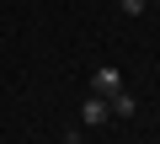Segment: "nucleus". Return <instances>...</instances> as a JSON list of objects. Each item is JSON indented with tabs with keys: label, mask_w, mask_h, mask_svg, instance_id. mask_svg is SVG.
<instances>
[{
	"label": "nucleus",
	"mask_w": 160,
	"mask_h": 144,
	"mask_svg": "<svg viewBox=\"0 0 160 144\" xmlns=\"http://www.w3.org/2000/svg\"><path fill=\"white\" fill-rule=\"evenodd\" d=\"M0 144H6V139H0Z\"/></svg>",
	"instance_id": "7"
},
{
	"label": "nucleus",
	"mask_w": 160,
	"mask_h": 144,
	"mask_svg": "<svg viewBox=\"0 0 160 144\" xmlns=\"http://www.w3.org/2000/svg\"><path fill=\"white\" fill-rule=\"evenodd\" d=\"M118 6H123L128 16H144V6H149V0H118Z\"/></svg>",
	"instance_id": "4"
},
{
	"label": "nucleus",
	"mask_w": 160,
	"mask_h": 144,
	"mask_svg": "<svg viewBox=\"0 0 160 144\" xmlns=\"http://www.w3.org/2000/svg\"><path fill=\"white\" fill-rule=\"evenodd\" d=\"M107 117H112V107H107V96H96V91H91V102L80 107V123H91V128H102Z\"/></svg>",
	"instance_id": "2"
},
{
	"label": "nucleus",
	"mask_w": 160,
	"mask_h": 144,
	"mask_svg": "<svg viewBox=\"0 0 160 144\" xmlns=\"http://www.w3.org/2000/svg\"><path fill=\"white\" fill-rule=\"evenodd\" d=\"M107 107H112V117H133V112H139V102H133L128 91H118V96H107Z\"/></svg>",
	"instance_id": "3"
},
{
	"label": "nucleus",
	"mask_w": 160,
	"mask_h": 144,
	"mask_svg": "<svg viewBox=\"0 0 160 144\" xmlns=\"http://www.w3.org/2000/svg\"><path fill=\"white\" fill-rule=\"evenodd\" d=\"M59 144H80V133H64V139H59Z\"/></svg>",
	"instance_id": "5"
},
{
	"label": "nucleus",
	"mask_w": 160,
	"mask_h": 144,
	"mask_svg": "<svg viewBox=\"0 0 160 144\" xmlns=\"http://www.w3.org/2000/svg\"><path fill=\"white\" fill-rule=\"evenodd\" d=\"M155 6H160V0H155Z\"/></svg>",
	"instance_id": "6"
},
{
	"label": "nucleus",
	"mask_w": 160,
	"mask_h": 144,
	"mask_svg": "<svg viewBox=\"0 0 160 144\" xmlns=\"http://www.w3.org/2000/svg\"><path fill=\"white\" fill-rule=\"evenodd\" d=\"M91 91H96V96H118V91H123V75H118L112 64H102L96 75H91Z\"/></svg>",
	"instance_id": "1"
}]
</instances>
